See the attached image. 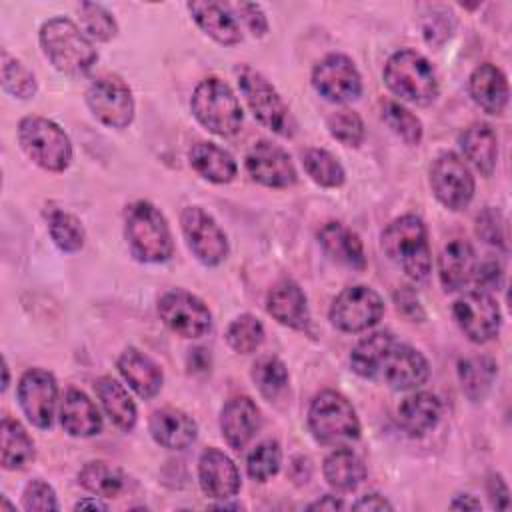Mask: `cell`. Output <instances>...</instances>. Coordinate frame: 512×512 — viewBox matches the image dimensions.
<instances>
[{"mask_svg": "<svg viewBox=\"0 0 512 512\" xmlns=\"http://www.w3.org/2000/svg\"><path fill=\"white\" fill-rule=\"evenodd\" d=\"M38 40L50 64L66 76H84L98 60L92 40L70 18L56 16L46 20L40 26Z\"/></svg>", "mask_w": 512, "mask_h": 512, "instance_id": "obj_1", "label": "cell"}, {"mask_svg": "<svg viewBox=\"0 0 512 512\" xmlns=\"http://www.w3.org/2000/svg\"><path fill=\"white\" fill-rule=\"evenodd\" d=\"M124 236L138 262L162 264L174 252L166 216L148 200L132 202L124 212Z\"/></svg>", "mask_w": 512, "mask_h": 512, "instance_id": "obj_2", "label": "cell"}, {"mask_svg": "<svg viewBox=\"0 0 512 512\" xmlns=\"http://www.w3.org/2000/svg\"><path fill=\"white\" fill-rule=\"evenodd\" d=\"M384 254L414 282L430 276L432 254L428 244V230L420 216L404 214L392 220L382 232Z\"/></svg>", "mask_w": 512, "mask_h": 512, "instance_id": "obj_3", "label": "cell"}, {"mask_svg": "<svg viewBox=\"0 0 512 512\" xmlns=\"http://www.w3.org/2000/svg\"><path fill=\"white\" fill-rule=\"evenodd\" d=\"M382 78L394 96L416 106L432 104L440 92L434 66L424 54L412 48L394 52L384 64Z\"/></svg>", "mask_w": 512, "mask_h": 512, "instance_id": "obj_4", "label": "cell"}, {"mask_svg": "<svg viewBox=\"0 0 512 512\" xmlns=\"http://www.w3.org/2000/svg\"><path fill=\"white\" fill-rule=\"evenodd\" d=\"M194 118L212 134L230 138L242 128L244 112L234 90L220 78H204L192 92Z\"/></svg>", "mask_w": 512, "mask_h": 512, "instance_id": "obj_5", "label": "cell"}, {"mask_svg": "<svg viewBox=\"0 0 512 512\" xmlns=\"http://www.w3.org/2000/svg\"><path fill=\"white\" fill-rule=\"evenodd\" d=\"M236 80L250 112L260 124L282 138H292L296 134L298 124L288 104L262 72L242 64L236 68Z\"/></svg>", "mask_w": 512, "mask_h": 512, "instance_id": "obj_6", "label": "cell"}, {"mask_svg": "<svg viewBox=\"0 0 512 512\" xmlns=\"http://www.w3.org/2000/svg\"><path fill=\"white\" fill-rule=\"evenodd\" d=\"M308 426L312 436L326 446H344L358 440L360 420L346 396L324 390L314 396L308 408Z\"/></svg>", "mask_w": 512, "mask_h": 512, "instance_id": "obj_7", "label": "cell"}, {"mask_svg": "<svg viewBox=\"0 0 512 512\" xmlns=\"http://www.w3.org/2000/svg\"><path fill=\"white\" fill-rule=\"evenodd\" d=\"M18 142L24 154L48 172H64L72 162L68 134L44 116H26L18 124Z\"/></svg>", "mask_w": 512, "mask_h": 512, "instance_id": "obj_8", "label": "cell"}, {"mask_svg": "<svg viewBox=\"0 0 512 512\" xmlns=\"http://www.w3.org/2000/svg\"><path fill=\"white\" fill-rule=\"evenodd\" d=\"M328 316L330 322L342 332H364L382 320L384 300L370 286H348L332 300Z\"/></svg>", "mask_w": 512, "mask_h": 512, "instance_id": "obj_9", "label": "cell"}, {"mask_svg": "<svg viewBox=\"0 0 512 512\" xmlns=\"http://www.w3.org/2000/svg\"><path fill=\"white\" fill-rule=\"evenodd\" d=\"M86 104L94 118L108 128L122 130L134 120V96L120 76L108 74L96 78L86 90Z\"/></svg>", "mask_w": 512, "mask_h": 512, "instance_id": "obj_10", "label": "cell"}, {"mask_svg": "<svg viewBox=\"0 0 512 512\" xmlns=\"http://www.w3.org/2000/svg\"><path fill=\"white\" fill-rule=\"evenodd\" d=\"M180 228L184 240L198 262L218 266L228 256V238L220 224L200 206H186L180 212Z\"/></svg>", "mask_w": 512, "mask_h": 512, "instance_id": "obj_11", "label": "cell"}, {"mask_svg": "<svg viewBox=\"0 0 512 512\" xmlns=\"http://www.w3.org/2000/svg\"><path fill=\"white\" fill-rule=\"evenodd\" d=\"M430 188L448 210H462L474 198V176L468 164L454 152H442L430 166Z\"/></svg>", "mask_w": 512, "mask_h": 512, "instance_id": "obj_12", "label": "cell"}, {"mask_svg": "<svg viewBox=\"0 0 512 512\" xmlns=\"http://www.w3.org/2000/svg\"><path fill=\"white\" fill-rule=\"evenodd\" d=\"M158 314L162 322L182 338H202L212 330V312L196 294L176 288L160 296Z\"/></svg>", "mask_w": 512, "mask_h": 512, "instance_id": "obj_13", "label": "cell"}, {"mask_svg": "<svg viewBox=\"0 0 512 512\" xmlns=\"http://www.w3.org/2000/svg\"><path fill=\"white\" fill-rule=\"evenodd\" d=\"M452 316L464 336L476 344H484L496 338L502 324L498 302L492 298V294L482 290H472L456 298Z\"/></svg>", "mask_w": 512, "mask_h": 512, "instance_id": "obj_14", "label": "cell"}, {"mask_svg": "<svg viewBox=\"0 0 512 512\" xmlns=\"http://www.w3.org/2000/svg\"><path fill=\"white\" fill-rule=\"evenodd\" d=\"M18 404L36 428H50L58 400V386L52 372L44 368H30L18 380Z\"/></svg>", "mask_w": 512, "mask_h": 512, "instance_id": "obj_15", "label": "cell"}, {"mask_svg": "<svg viewBox=\"0 0 512 512\" xmlns=\"http://www.w3.org/2000/svg\"><path fill=\"white\" fill-rule=\"evenodd\" d=\"M312 86L328 102L342 104L360 96L362 76L348 56L328 54L314 66Z\"/></svg>", "mask_w": 512, "mask_h": 512, "instance_id": "obj_16", "label": "cell"}, {"mask_svg": "<svg viewBox=\"0 0 512 512\" xmlns=\"http://www.w3.org/2000/svg\"><path fill=\"white\" fill-rule=\"evenodd\" d=\"M244 166L254 182L268 188H288L298 178L288 152L268 140H258L252 144Z\"/></svg>", "mask_w": 512, "mask_h": 512, "instance_id": "obj_17", "label": "cell"}, {"mask_svg": "<svg viewBox=\"0 0 512 512\" xmlns=\"http://www.w3.org/2000/svg\"><path fill=\"white\" fill-rule=\"evenodd\" d=\"M430 376V364L424 354L408 344L394 342L388 350L378 380H384L392 390H414L422 386Z\"/></svg>", "mask_w": 512, "mask_h": 512, "instance_id": "obj_18", "label": "cell"}, {"mask_svg": "<svg viewBox=\"0 0 512 512\" xmlns=\"http://www.w3.org/2000/svg\"><path fill=\"white\" fill-rule=\"evenodd\" d=\"M198 482L208 498L228 500L240 490V472L228 454L206 448L198 460Z\"/></svg>", "mask_w": 512, "mask_h": 512, "instance_id": "obj_19", "label": "cell"}, {"mask_svg": "<svg viewBox=\"0 0 512 512\" xmlns=\"http://www.w3.org/2000/svg\"><path fill=\"white\" fill-rule=\"evenodd\" d=\"M260 424V408L250 396H234L220 410V432L232 450L246 448Z\"/></svg>", "mask_w": 512, "mask_h": 512, "instance_id": "obj_20", "label": "cell"}, {"mask_svg": "<svg viewBox=\"0 0 512 512\" xmlns=\"http://www.w3.org/2000/svg\"><path fill=\"white\" fill-rule=\"evenodd\" d=\"M150 436L168 450H186L198 436V424L192 416L178 408L154 410L148 420Z\"/></svg>", "mask_w": 512, "mask_h": 512, "instance_id": "obj_21", "label": "cell"}, {"mask_svg": "<svg viewBox=\"0 0 512 512\" xmlns=\"http://www.w3.org/2000/svg\"><path fill=\"white\" fill-rule=\"evenodd\" d=\"M268 314L282 326L304 330L310 322L308 300L304 290L294 280L276 282L266 296Z\"/></svg>", "mask_w": 512, "mask_h": 512, "instance_id": "obj_22", "label": "cell"}, {"mask_svg": "<svg viewBox=\"0 0 512 512\" xmlns=\"http://www.w3.org/2000/svg\"><path fill=\"white\" fill-rule=\"evenodd\" d=\"M468 90L476 106H480L486 114L498 116L508 106L510 90H508L506 74L490 62L480 64L472 70L468 80Z\"/></svg>", "mask_w": 512, "mask_h": 512, "instance_id": "obj_23", "label": "cell"}, {"mask_svg": "<svg viewBox=\"0 0 512 512\" xmlns=\"http://www.w3.org/2000/svg\"><path fill=\"white\" fill-rule=\"evenodd\" d=\"M118 372L122 374V378L128 382V386L144 400L154 398L164 382V374L162 368L144 352H140L138 348H126L120 356H118Z\"/></svg>", "mask_w": 512, "mask_h": 512, "instance_id": "obj_24", "label": "cell"}, {"mask_svg": "<svg viewBox=\"0 0 512 512\" xmlns=\"http://www.w3.org/2000/svg\"><path fill=\"white\" fill-rule=\"evenodd\" d=\"M188 10L200 30L222 46L242 42V30L228 4L220 2H188Z\"/></svg>", "mask_w": 512, "mask_h": 512, "instance_id": "obj_25", "label": "cell"}, {"mask_svg": "<svg viewBox=\"0 0 512 512\" xmlns=\"http://www.w3.org/2000/svg\"><path fill=\"white\" fill-rule=\"evenodd\" d=\"M476 270V254L468 240H450L438 256V278L446 292L464 288Z\"/></svg>", "mask_w": 512, "mask_h": 512, "instance_id": "obj_26", "label": "cell"}, {"mask_svg": "<svg viewBox=\"0 0 512 512\" xmlns=\"http://www.w3.org/2000/svg\"><path fill=\"white\" fill-rule=\"evenodd\" d=\"M60 424L66 434L76 438H90L102 432V416L98 406L78 388L66 390L60 408Z\"/></svg>", "mask_w": 512, "mask_h": 512, "instance_id": "obj_27", "label": "cell"}, {"mask_svg": "<svg viewBox=\"0 0 512 512\" xmlns=\"http://www.w3.org/2000/svg\"><path fill=\"white\" fill-rule=\"evenodd\" d=\"M318 242L332 260L354 270H362L366 266V254L360 236L346 228L342 222H326L318 230Z\"/></svg>", "mask_w": 512, "mask_h": 512, "instance_id": "obj_28", "label": "cell"}, {"mask_svg": "<svg viewBox=\"0 0 512 512\" xmlns=\"http://www.w3.org/2000/svg\"><path fill=\"white\" fill-rule=\"evenodd\" d=\"M442 416V404L436 394L420 390L406 396L398 406V424L408 436H424L436 428Z\"/></svg>", "mask_w": 512, "mask_h": 512, "instance_id": "obj_29", "label": "cell"}, {"mask_svg": "<svg viewBox=\"0 0 512 512\" xmlns=\"http://www.w3.org/2000/svg\"><path fill=\"white\" fill-rule=\"evenodd\" d=\"M464 158L482 174L490 176L498 162V136L486 122H474L458 138Z\"/></svg>", "mask_w": 512, "mask_h": 512, "instance_id": "obj_30", "label": "cell"}, {"mask_svg": "<svg viewBox=\"0 0 512 512\" xmlns=\"http://www.w3.org/2000/svg\"><path fill=\"white\" fill-rule=\"evenodd\" d=\"M188 160L194 172L212 184H228L238 172L234 156L218 144L206 140L192 144Z\"/></svg>", "mask_w": 512, "mask_h": 512, "instance_id": "obj_31", "label": "cell"}, {"mask_svg": "<svg viewBox=\"0 0 512 512\" xmlns=\"http://www.w3.org/2000/svg\"><path fill=\"white\" fill-rule=\"evenodd\" d=\"M94 390L106 416L114 422V426H118L124 432H130L136 426L138 412L128 390L112 376H100L94 382Z\"/></svg>", "mask_w": 512, "mask_h": 512, "instance_id": "obj_32", "label": "cell"}, {"mask_svg": "<svg viewBox=\"0 0 512 512\" xmlns=\"http://www.w3.org/2000/svg\"><path fill=\"white\" fill-rule=\"evenodd\" d=\"M322 472L326 482L334 490L352 492L362 484L366 476V466L356 452H352L350 448L338 446L324 458Z\"/></svg>", "mask_w": 512, "mask_h": 512, "instance_id": "obj_33", "label": "cell"}, {"mask_svg": "<svg viewBox=\"0 0 512 512\" xmlns=\"http://www.w3.org/2000/svg\"><path fill=\"white\" fill-rule=\"evenodd\" d=\"M394 336L386 330L372 332L364 336L350 352V368L366 380H378L380 366L394 344Z\"/></svg>", "mask_w": 512, "mask_h": 512, "instance_id": "obj_34", "label": "cell"}, {"mask_svg": "<svg viewBox=\"0 0 512 512\" xmlns=\"http://www.w3.org/2000/svg\"><path fill=\"white\" fill-rule=\"evenodd\" d=\"M36 456L34 442L26 428L14 420L2 418V468L4 470H22Z\"/></svg>", "mask_w": 512, "mask_h": 512, "instance_id": "obj_35", "label": "cell"}, {"mask_svg": "<svg viewBox=\"0 0 512 512\" xmlns=\"http://www.w3.org/2000/svg\"><path fill=\"white\" fill-rule=\"evenodd\" d=\"M498 366L488 356H470L458 362V380L470 400H482L496 378Z\"/></svg>", "mask_w": 512, "mask_h": 512, "instance_id": "obj_36", "label": "cell"}, {"mask_svg": "<svg viewBox=\"0 0 512 512\" xmlns=\"http://www.w3.org/2000/svg\"><path fill=\"white\" fill-rule=\"evenodd\" d=\"M78 484L94 496L114 498L124 488V476L120 470L102 460L86 462L78 472Z\"/></svg>", "mask_w": 512, "mask_h": 512, "instance_id": "obj_37", "label": "cell"}, {"mask_svg": "<svg viewBox=\"0 0 512 512\" xmlns=\"http://www.w3.org/2000/svg\"><path fill=\"white\" fill-rule=\"evenodd\" d=\"M302 166L310 180L322 188H338L346 180L340 160L324 148H308L302 154Z\"/></svg>", "mask_w": 512, "mask_h": 512, "instance_id": "obj_38", "label": "cell"}, {"mask_svg": "<svg viewBox=\"0 0 512 512\" xmlns=\"http://www.w3.org/2000/svg\"><path fill=\"white\" fill-rule=\"evenodd\" d=\"M48 232H50L52 242L62 252H68V254L82 250L84 240H86L82 222L74 214L58 210V208L50 210V214H48Z\"/></svg>", "mask_w": 512, "mask_h": 512, "instance_id": "obj_39", "label": "cell"}, {"mask_svg": "<svg viewBox=\"0 0 512 512\" xmlns=\"http://www.w3.org/2000/svg\"><path fill=\"white\" fill-rule=\"evenodd\" d=\"M250 376L258 392L268 400H276L288 388V370L284 362L276 356L258 358L252 364Z\"/></svg>", "mask_w": 512, "mask_h": 512, "instance_id": "obj_40", "label": "cell"}, {"mask_svg": "<svg viewBox=\"0 0 512 512\" xmlns=\"http://www.w3.org/2000/svg\"><path fill=\"white\" fill-rule=\"evenodd\" d=\"M382 120L408 146H418L420 144L422 134H424L422 122L412 110H408L400 102H394V100L382 102Z\"/></svg>", "mask_w": 512, "mask_h": 512, "instance_id": "obj_41", "label": "cell"}, {"mask_svg": "<svg viewBox=\"0 0 512 512\" xmlns=\"http://www.w3.org/2000/svg\"><path fill=\"white\" fill-rule=\"evenodd\" d=\"M228 346L238 354H250L264 342V326L252 314L236 316L226 330Z\"/></svg>", "mask_w": 512, "mask_h": 512, "instance_id": "obj_42", "label": "cell"}, {"mask_svg": "<svg viewBox=\"0 0 512 512\" xmlns=\"http://www.w3.org/2000/svg\"><path fill=\"white\" fill-rule=\"evenodd\" d=\"M282 464V448L276 440H264L256 444L246 458L248 476L256 482H266L278 474Z\"/></svg>", "mask_w": 512, "mask_h": 512, "instance_id": "obj_43", "label": "cell"}, {"mask_svg": "<svg viewBox=\"0 0 512 512\" xmlns=\"http://www.w3.org/2000/svg\"><path fill=\"white\" fill-rule=\"evenodd\" d=\"M78 14H80V26L90 40L110 42L118 34V24L104 6L84 2L78 6Z\"/></svg>", "mask_w": 512, "mask_h": 512, "instance_id": "obj_44", "label": "cell"}, {"mask_svg": "<svg viewBox=\"0 0 512 512\" xmlns=\"http://www.w3.org/2000/svg\"><path fill=\"white\" fill-rule=\"evenodd\" d=\"M2 86L8 94L20 100H28L36 94L38 82L32 70H28L20 60L10 58L6 52L2 56Z\"/></svg>", "mask_w": 512, "mask_h": 512, "instance_id": "obj_45", "label": "cell"}, {"mask_svg": "<svg viewBox=\"0 0 512 512\" xmlns=\"http://www.w3.org/2000/svg\"><path fill=\"white\" fill-rule=\"evenodd\" d=\"M326 128L330 136L344 146H360L366 138V128L362 118L350 108H340L332 112L326 118Z\"/></svg>", "mask_w": 512, "mask_h": 512, "instance_id": "obj_46", "label": "cell"}, {"mask_svg": "<svg viewBox=\"0 0 512 512\" xmlns=\"http://www.w3.org/2000/svg\"><path fill=\"white\" fill-rule=\"evenodd\" d=\"M476 236L490 244L496 246L500 250L508 248V240H506V220L502 216V212L498 208H484L478 216H476Z\"/></svg>", "mask_w": 512, "mask_h": 512, "instance_id": "obj_47", "label": "cell"}, {"mask_svg": "<svg viewBox=\"0 0 512 512\" xmlns=\"http://www.w3.org/2000/svg\"><path fill=\"white\" fill-rule=\"evenodd\" d=\"M22 508L28 512L58 510V500H56L54 488L40 478L30 480L22 494Z\"/></svg>", "mask_w": 512, "mask_h": 512, "instance_id": "obj_48", "label": "cell"}, {"mask_svg": "<svg viewBox=\"0 0 512 512\" xmlns=\"http://www.w3.org/2000/svg\"><path fill=\"white\" fill-rule=\"evenodd\" d=\"M228 6L232 10V14L246 24V28L250 30L252 36H256V38L266 36L268 20H266L264 10L258 4H254V2H238V4H228Z\"/></svg>", "mask_w": 512, "mask_h": 512, "instance_id": "obj_49", "label": "cell"}, {"mask_svg": "<svg viewBox=\"0 0 512 512\" xmlns=\"http://www.w3.org/2000/svg\"><path fill=\"white\" fill-rule=\"evenodd\" d=\"M472 278H476V284L480 286L482 292L498 290L504 282V268L498 260H486L480 266L476 264V270H474Z\"/></svg>", "mask_w": 512, "mask_h": 512, "instance_id": "obj_50", "label": "cell"}, {"mask_svg": "<svg viewBox=\"0 0 512 512\" xmlns=\"http://www.w3.org/2000/svg\"><path fill=\"white\" fill-rule=\"evenodd\" d=\"M394 302H396V308L400 314H404L408 320L412 322H420L424 320V310L420 306V300H418V294L412 290V288H400L396 294H394Z\"/></svg>", "mask_w": 512, "mask_h": 512, "instance_id": "obj_51", "label": "cell"}, {"mask_svg": "<svg viewBox=\"0 0 512 512\" xmlns=\"http://www.w3.org/2000/svg\"><path fill=\"white\" fill-rule=\"evenodd\" d=\"M486 490H488L490 504L494 508H498V510H508L510 508V492H508V486H506V482L500 474H490V478L486 482Z\"/></svg>", "mask_w": 512, "mask_h": 512, "instance_id": "obj_52", "label": "cell"}, {"mask_svg": "<svg viewBox=\"0 0 512 512\" xmlns=\"http://www.w3.org/2000/svg\"><path fill=\"white\" fill-rule=\"evenodd\" d=\"M352 508L354 510H368V512L376 510V512H380V510H392L394 506L384 496H380V494H366L360 500H356L352 504Z\"/></svg>", "mask_w": 512, "mask_h": 512, "instance_id": "obj_53", "label": "cell"}, {"mask_svg": "<svg viewBox=\"0 0 512 512\" xmlns=\"http://www.w3.org/2000/svg\"><path fill=\"white\" fill-rule=\"evenodd\" d=\"M308 508L310 510H344L348 506L340 496H324V498L312 502Z\"/></svg>", "mask_w": 512, "mask_h": 512, "instance_id": "obj_54", "label": "cell"}, {"mask_svg": "<svg viewBox=\"0 0 512 512\" xmlns=\"http://www.w3.org/2000/svg\"><path fill=\"white\" fill-rule=\"evenodd\" d=\"M450 508L452 510H480L482 504L470 496V494H458L452 502H450Z\"/></svg>", "mask_w": 512, "mask_h": 512, "instance_id": "obj_55", "label": "cell"}, {"mask_svg": "<svg viewBox=\"0 0 512 512\" xmlns=\"http://www.w3.org/2000/svg\"><path fill=\"white\" fill-rule=\"evenodd\" d=\"M84 508H92V510H108V506L98 500V498H86V500H78L74 504V510H84Z\"/></svg>", "mask_w": 512, "mask_h": 512, "instance_id": "obj_56", "label": "cell"}, {"mask_svg": "<svg viewBox=\"0 0 512 512\" xmlns=\"http://www.w3.org/2000/svg\"><path fill=\"white\" fill-rule=\"evenodd\" d=\"M6 388H8V364L4 360V384H2V390H6Z\"/></svg>", "mask_w": 512, "mask_h": 512, "instance_id": "obj_57", "label": "cell"}, {"mask_svg": "<svg viewBox=\"0 0 512 512\" xmlns=\"http://www.w3.org/2000/svg\"><path fill=\"white\" fill-rule=\"evenodd\" d=\"M6 508H8V510H14V506H12V504L6 500V496H2V506H0V512H2V510H6Z\"/></svg>", "mask_w": 512, "mask_h": 512, "instance_id": "obj_58", "label": "cell"}]
</instances>
